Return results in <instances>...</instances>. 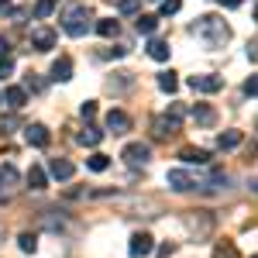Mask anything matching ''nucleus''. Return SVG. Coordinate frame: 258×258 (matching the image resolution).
Instances as JSON below:
<instances>
[{
  "mask_svg": "<svg viewBox=\"0 0 258 258\" xmlns=\"http://www.w3.org/2000/svg\"><path fill=\"white\" fill-rule=\"evenodd\" d=\"M193 35H197L207 48H224V45L231 41V28H227L217 14H203V18H197V24H193Z\"/></svg>",
  "mask_w": 258,
  "mask_h": 258,
  "instance_id": "f257e3e1",
  "label": "nucleus"
},
{
  "mask_svg": "<svg viewBox=\"0 0 258 258\" xmlns=\"http://www.w3.org/2000/svg\"><path fill=\"white\" fill-rule=\"evenodd\" d=\"M62 31H66L69 38H83V35L90 31V7H86V4H69V7L62 11Z\"/></svg>",
  "mask_w": 258,
  "mask_h": 258,
  "instance_id": "f03ea898",
  "label": "nucleus"
},
{
  "mask_svg": "<svg viewBox=\"0 0 258 258\" xmlns=\"http://www.w3.org/2000/svg\"><path fill=\"white\" fill-rule=\"evenodd\" d=\"M165 182H169V189H176V193H186V189H207V176L186 172V169H169V172H165Z\"/></svg>",
  "mask_w": 258,
  "mask_h": 258,
  "instance_id": "7ed1b4c3",
  "label": "nucleus"
},
{
  "mask_svg": "<svg viewBox=\"0 0 258 258\" xmlns=\"http://www.w3.org/2000/svg\"><path fill=\"white\" fill-rule=\"evenodd\" d=\"M186 227H189V234L207 238V234L214 231V214H210V210H189V214H186Z\"/></svg>",
  "mask_w": 258,
  "mask_h": 258,
  "instance_id": "20e7f679",
  "label": "nucleus"
},
{
  "mask_svg": "<svg viewBox=\"0 0 258 258\" xmlns=\"http://www.w3.org/2000/svg\"><path fill=\"white\" fill-rule=\"evenodd\" d=\"M120 159L127 162V165H148V159H152V148H148L145 141H131V145H124Z\"/></svg>",
  "mask_w": 258,
  "mask_h": 258,
  "instance_id": "39448f33",
  "label": "nucleus"
},
{
  "mask_svg": "<svg viewBox=\"0 0 258 258\" xmlns=\"http://www.w3.org/2000/svg\"><path fill=\"white\" fill-rule=\"evenodd\" d=\"M152 251H155V241H152V234H145V231L131 234V241H127V255H131V258H148Z\"/></svg>",
  "mask_w": 258,
  "mask_h": 258,
  "instance_id": "423d86ee",
  "label": "nucleus"
},
{
  "mask_svg": "<svg viewBox=\"0 0 258 258\" xmlns=\"http://www.w3.org/2000/svg\"><path fill=\"white\" fill-rule=\"evenodd\" d=\"M220 86H224V76H214V73L189 76V90H197V93H217Z\"/></svg>",
  "mask_w": 258,
  "mask_h": 258,
  "instance_id": "0eeeda50",
  "label": "nucleus"
},
{
  "mask_svg": "<svg viewBox=\"0 0 258 258\" xmlns=\"http://www.w3.org/2000/svg\"><path fill=\"white\" fill-rule=\"evenodd\" d=\"M24 138H28V145H35V148H48L52 135H48L45 124H28V127H24Z\"/></svg>",
  "mask_w": 258,
  "mask_h": 258,
  "instance_id": "6e6552de",
  "label": "nucleus"
},
{
  "mask_svg": "<svg viewBox=\"0 0 258 258\" xmlns=\"http://www.w3.org/2000/svg\"><path fill=\"white\" fill-rule=\"evenodd\" d=\"M152 131H155V138H172V135H179V120L162 114V117L152 120Z\"/></svg>",
  "mask_w": 258,
  "mask_h": 258,
  "instance_id": "1a4fd4ad",
  "label": "nucleus"
},
{
  "mask_svg": "<svg viewBox=\"0 0 258 258\" xmlns=\"http://www.w3.org/2000/svg\"><path fill=\"white\" fill-rule=\"evenodd\" d=\"M31 45H35L38 52L55 48V31H52V28H35V31H31Z\"/></svg>",
  "mask_w": 258,
  "mask_h": 258,
  "instance_id": "9d476101",
  "label": "nucleus"
},
{
  "mask_svg": "<svg viewBox=\"0 0 258 258\" xmlns=\"http://www.w3.org/2000/svg\"><path fill=\"white\" fill-rule=\"evenodd\" d=\"M107 131H114V135H127V131H131V117H127L124 110H110V114H107Z\"/></svg>",
  "mask_w": 258,
  "mask_h": 258,
  "instance_id": "9b49d317",
  "label": "nucleus"
},
{
  "mask_svg": "<svg viewBox=\"0 0 258 258\" xmlns=\"http://www.w3.org/2000/svg\"><path fill=\"white\" fill-rule=\"evenodd\" d=\"M52 80L55 83H69L73 80V59H69V55H59V59L52 62Z\"/></svg>",
  "mask_w": 258,
  "mask_h": 258,
  "instance_id": "f8f14e48",
  "label": "nucleus"
},
{
  "mask_svg": "<svg viewBox=\"0 0 258 258\" xmlns=\"http://www.w3.org/2000/svg\"><path fill=\"white\" fill-rule=\"evenodd\" d=\"M73 172H76V165H73L69 159H52V162H48V176L62 179V182H66V179H73Z\"/></svg>",
  "mask_w": 258,
  "mask_h": 258,
  "instance_id": "ddd939ff",
  "label": "nucleus"
},
{
  "mask_svg": "<svg viewBox=\"0 0 258 258\" xmlns=\"http://www.w3.org/2000/svg\"><path fill=\"white\" fill-rule=\"evenodd\" d=\"M4 100H7L14 110H21V107L28 103V90H24V86H7V90H4Z\"/></svg>",
  "mask_w": 258,
  "mask_h": 258,
  "instance_id": "4468645a",
  "label": "nucleus"
},
{
  "mask_svg": "<svg viewBox=\"0 0 258 258\" xmlns=\"http://www.w3.org/2000/svg\"><path fill=\"white\" fill-rule=\"evenodd\" d=\"M189 114H193V120H197V124H203V127H210V124L217 120V114H214V107H207V103H197V107H193Z\"/></svg>",
  "mask_w": 258,
  "mask_h": 258,
  "instance_id": "2eb2a0df",
  "label": "nucleus"
},
{
  "mask_svg": "<svg viewBox=\"0 0 258 258\" xmlns=\"http://www.w3.org/2000/svg\"><path fill=\"white\" fill-rule=\"evenodd\" d=\"M179 159L189 162V165H207V162H210V152H203V148H182Z\"/></svg>",
  "mask_w": 258,
  "mask_h": 258,
  "instance_id": "dca6fc26",
  "label": "nucleus"
},
{
  "mask_svg": "<svg viewBox=\"0 0 258 258\" xmlns=\"http://www.w3.org/2000/svg\"><path fill=\"white\" fill-rule=\"evenodd\" d=\"M169 52H172V48H169V41H165V38H152V41H148V55H152L155 62H165V59H169Z\"/></svg>",
  "mask_w": 258,
  "mask_h": 258,
  "instance_id": "f3484780",
  "label": "nucleus"
},
{
  "mask_svg": "<svg viewBox=\"0 0 258 258\" xmlns=\"http://www.w3.org/2000/svg\"><path fill=\"white\" fill-rule=\"evenodd\" d=\"M135 28H138V35H148V38H152L155 28H159V18H155V14H141V18L135 21Z\"/></svg>",
  "mask_w": 258,
  "mask_h": 258,
  "instance_id": "a211bd4d",
  "label": "nucleus"
},
{
  "mask_svg": "<svg viewBox=\"0 0 258 258\" xmlns=\"http://www.w3.org/2000/svg\"><path fill=\"white\" fill-rule=\"evenodd\" d=\"M28 186H31V189H45V186H48V176H45L41 165H31V169H28Z\"/></svg>",
  "mask_w": 258,
  "mask_h": 258,
  "instance_id": "6ab92c4d",
  "label": "nucleus"
},
{
  "mask_svg": "<svg viewBox=\"0 0 258 258\" xmlns=\"http://www.w3.org/2000/svg\"><path fill=\"white\" fill-rule=\"evenodd\" d=\"M241 145V131H224L217 138V148H224V152H231V148H238Z\"/></svg>",
  "mask_w": 258,
  "mask_h": 258,
  "instance_id": "aec40b11",
  "label": "nucleus"
},
{
  "mask_svg": "<svg viewBox=\"0 0 258 258\" xmlns=\"http://www.w3.org/2000/svg\"><path fill=\"white\" fill-rule=\"evenodd\" d=\"M214 258H241V255L234 248V241H217L214 244Z\"/></svg>",
  "mask_w": 258,
  "mask_h": 258,
  "instance_id": "412c9836",
  "label": "nucleus"
},
{
  "mask_svg": "<svg viewBox=\"0 0 258 258\" xmlns=\"http://www.w3.org/2000/svg\"><path fill=\"white\" fill-rule=\"evenodd\" d=\"M97 35L100 38H114V35H117V21L114 18H100L97 21Z\"/></svg>",
  "mask_w": 258,
  "mask_h": 258,
  "instance_id": "4be33fe9",
  "label": "nucleus"
},
{
  "mask_svg": "<svg viewBox=\"0 0 258 258\" xmlns=\"http://www.w3.org/2000/svg\"><path fill=\"white\" fill-rule=\"evenodd\" d=\"M159 90H165V93H176V90H179V80H176V73H172V69L159 76Z\"/></svg>",
  "mask_w": 258,
  "mask_h": 258,
  "instance_id": "5701e85b",
  "label": "nucleus"
},
{
  "mask_svg": "<svg viewBox=\"0 0 258 258\" xmlns=\"http://www.w3.org/2000/svg\"><path fill=\"white\" fill-rule=\"evenodd\" d=\"M18 169L14 165H0V186H18Z\"/></svg>",
  "mask_w": 258,
  "mask_h": 258,
  "instance_id": "b1692460",
  "label": "nucleus"
},
{
  "mask_svg": "<svg viewBox=\"0 0 258 258\" xmlns=\"http://www.w3.org/2000/svg\"><path fill=\"white\" fill-rule=\"evenodd\" d=\"M100 141H103V131H100V127H86V131L80 135V145H90V148L100 145Z\"/></svg>",
  "mask_w": 258,
  "mask_h": 258,
  "instance_id": "393cba45",
  "label": "nucleus"
},
{
  "mask_svg": "<svg viewBox=\"0 0 258 258\" xmlns=\"http://www.w3.org/2000/svg\"><path fill=\"white\" fill-rule=\"evenodd\" d=\"M18 244H21V251H28V255H31V251L38 248V234H31V231H24V234L18 238Z\"/></svg>",
  "mask_w": 258,
  "mask_h": 258,
  "instance_id": "a878e982",
  "label": "nucleus"
},
{
  "mask_svg": "<svg viewBox=\"0 0 258 258\" xmlns=\"http://www.w3.org/2000/svg\"><path fill=\"white\" fill-rule=\"evenodd\" d=\"M86 165H90V169H93V172H103V169H107V165H110V159H107V155H100V152H93V155H90V159H86Z\"/></svg>",
  "mask_w": 258,
  "mask_h": 258,
  "instance_id": "bb28decb",
  "label": "nucleus"
},
{
  "mask_svg": "<svg viewBox=\"0 0 258 258\" xmlns=\"http://www.w3.org/2000/svg\"><path fill=\"white\" fill-rule=\"evenodd\" d=\"M52 11H55V0H38V4H35V18H48V14H52Z\"/></svg>",
  "mask_w": 258,
  "mask_h": 258,
  "instance_id": "cd10ccee",
  "label": "nucleus"
},
{
  "mask_svg": "<svg viewBox=\"0 0 258 258\" xmlns=\"http://www.w3.org/2000/svg\"><path fill=\"white\" fill-rule=\"evenodd\" d=\"M14 127H21L18 114H7V117H0V135H11Z\"/></svg>",
  "mask_w": 258,
  "mask_h": 258,
  "instance_id": "c85d7f7f",
  "label": "nucleus"
},
{
  "mask_svg": "<svg viewBox=\"0 0 258 258\" xmlns=\"http://www.w3.org/2000/svg\"><path fill=\"white\" fill-rule=\"evenodd\" d=\"M155 255H159V258H172V255H176V241H165V244H159V248H155Z\"/></svg>",
  "mask_w": 258,
  "mask_h": 258,
  "instance_id": "c756f323",
  "label": "nucleus"
},
{
  "mask_svg": "<svg viewBox=\"0 0 258 258\" xmlns=\"http://www.w3.org/2000/svg\"><path fill=\"white\" fill-rule=\"evenodd\" d=\"M179 7H182V0H165V4H162L159 11L165 14V18H169V14H179Z\"/></svg>",
  "mask_w": 258,
  "mask_h": 258,
  "instance_id": "7c9ffc66",
  "label": "nucleus"
},
{
  "mask_svg": "<svg viewBox=\"0 0 258 258\" xmlns=\"http://www.w3.org/2000/svg\"><path fill=\"white\" fill-rule=\"evenodd\" d=\"M244 97H258V76H248L244 80Z\"/></svg>",
  "mask_w": 258,
  "mask_h": 258,
  "instance_id": "2f4dec72",
  "label": "nucleus"
},
{
  "mask_svg": "<svg viewBox=\"0 0 258 258\" xmlns=\"http://www.w3.org/2000/svg\"><path fill=\"white\" fill-rule=\"evenodd\" d=\"M80 114H83L86 120H93V117H97V103H93V100H86V103L80 107Z\"/></svg>",
  "mask_w": 258,
  "mask_h": 258,
  "instance_id": "473e14b6",
  "label": "nucleus"
},
{
  "mask_svg": "<svg viewBox=\"0 0 258 258\" xmlns=\"http://www.w3.org/2000/svg\"><path fill=\"white\" fill-rule=\"evenodd\" d=\"M138 4H141V0H117V11H124V14H135V11H138Z\"/></svg>",
  "mask_w": 258,
  "mask_h": 258,
  "instance_id": "72a5a7b5",
  "label": "nucleus"
},
{
  "mask_svg": "<svg viewBox=\"0 0 258 258\" xmlns=\"http://www.w3.org/2000/svg\"><path fill=\"white\" fill-rule=\"evenodd\" d=\"M11 69H14V59H11V55H7V59H0V80H4V76H11Z\"/></svg>",
  "mask_w": 258,
  "mask_h": 258,
  "instance_id": "f704fd0d",
  "label": "nucleus"
},
{
  "mask_svg": "<svg viewBox=\"0 0 258 258\" xmlns=\"http://www.w3.org/2000/svg\"><path fill=\"white\" fill-rule=\"evenodd\" d=\"M7 52H11V45H7V38H4V35H0V55H4V59H7Z\"/></svg>",
  "mask_w": 258,
  "mask_h": 258,
  "instance_id": "c9c22d12",
  "label": "nucleus"
},
{
  "mask_svg": "<svg viewBox=\"0 0 258 258\" xmlns=\"http://www.w3.org/2000/svg\"><path fill=\"white\" fill-rule=\"evenodd\" d=\"M248 59H258V41H255V45H248Z\"/></svg>",
  "mask_w": 258,
  "mask_h": 258,
  "instance_id": "e433bc0d",
  "label": "nucleus"
},
{
  "mask_svg": "<svg viewBox=\"0 0 258 258\" xmlns=\"http://www.w3.org/2000/svg\"><path fill=\"white\" fill-rule=\"evenodd\" d=\"M224 7H241V0H220Z\"/></svg>",
  "mask_w": 258,
  "mask_h": 258,
  "instance_id": "4c0bfd02",
  "label": "nucleus"
},
{
  "mask_svg": "<svg viewBox=\"0 0 258 258\" xmlns=\"http://www.w3.org/2000/svg\"><path fill=\"white\" fill-rule=\"evenodd\" d=\"M4 241H7V227L0 224V244H4Z\"/></svg>",
  "mask_w": 258,
  "mask_h": 258,
  "instance_id": "58836bf2",
  "label": "nucleus"
},
{
  "mask_svg": "<svg viewBox=\"0 0 258 258\" xmlns=\"http://www.w3.org/2000/svg\"><path fill=\"white\" fill-rule=\"evenodd\" d=\"M7 7H11V0H0V14H4V11H7Z\"/></svg>",
  "mask_w": 258,
  "mask_h": 258,
  "instance_id": "ea45409f",
  "label": "nucleus"
},
{
  "mask_svg": "<svg viewBox=\"0 0 258 258\" xmlns=\"http://www.w3.org/2000/svg\"><path fill=\"white\" fill-rule=\"evenodd\" d=\"M4 200H7V197H4V186H0V203H4Z\"/></svg>",
  "mask_w": 258,
  "mask_h": 258,
  "instance_id": "a19ab883",
  "label": "nucleus"
},
{
  "mask_svg": "<svg viewBox=\"0 0 258 258\" xmlns=\"http://www.w3.org/2000/svg\"><path fill=\"white\" fill-rule=\"evenodd\" d=\"M0 103H4V93H0Z\"/></svg>",
  "mask_w": 258,
  "mask_h": 258,
  "instance_id": "79ce46f5",
  "label": "nucleus"
},
{
  "mask_svg": "<svg viewBox=\"0 0 258 258\" xmlns=\"http://www.w3.org/2000/svg\"><path fill=\"white\" fill-rule=\"evenodd\" d=\"M159 4H165V0H159Z\"/></svg>",
  "mask_w": 258,
  "mask_h": 258,
  "instance_id": "37998d69",
  "label": "nucleus"
},
{
  "mask_svg": "<svg viewBox=\"0 0 258 258\" xmlns=\"http://www.w3.org/2000/svg\"><path fill=\"white\" fill-rule=\"evenodd\" d=\"M255 18H258V11H255Z\"/></svg>",
  "mask_w": 258,
  "mask_h": 258,
  "instance_id": "c03bdc74",
  "label": "nucleus"
},
{
  "mask_svg": "<svg viewBox=\"0 0 258 258\" xmlns=\"http://www.w3.org/2000/svg\"><path fill=\"white\" fill-rule=\"evenodd\" d=\"M255 258H258V255H255Z\"/></svg>",
  "mask_w": 258,
  "mask_h": 258,
  "instance_id": "a18cd8bd",
  "label": "nucleus"
}]
</instances>
